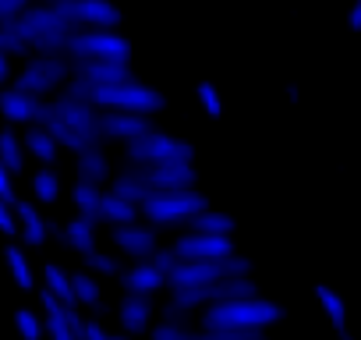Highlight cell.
<instances>
[{
	"instance_id": "cell-1",
	"label": "cell",
	"mask_w": 361,
	"mask_h": 340,
	"mask_svg": "<svg viewBox=\"0 0 361 340\" xmlns=\"http://www.w3.org/2000/svg\"><path fill=\"white\" fill-rule=\"evenodd\" d=\"M15 29L25 36L32 54H47V57H68V43L78 32L54 4H32L22 18H15Z\"/></svg>"
},
{
	"instance_id": "cell-2",
	"label": "cell",
	"mask_w": 361,
	"mask_h": 340,
	"mask_svg": "<svg viewBox=\"0 0 361 340\" xmlns=\"http://www.w3.org/2000/svg\"><path fill=\"white\" fill-rule=\"evenodd\" d=\"M283 319V308L262 294L255 298H238V301H220L209 312H202V329H266Z\"/></svg>"
},
{
	"instance_id": "cell-3",
	"label": "cell",
	"mask_w": 361,
	"mask_h": 340,
	"mask_svg": "<svg viewBox=\"0 0 361 340\" xmlns=\"http://www.w3.org/2000/svg\"><path fill=\"white\" fill-rule=\"evenodd\" d=\"M142 217L152 227H185L192 217H199L202 210H209V199L199 188H185V192H152L142 206Z\"/></svg>"
},
{
	"instance_id": "cell-4",
	"label": "cell",
	"mask_w": 361,
	"mask_h": 340,
	"mask_svg": "<svg viewBox=\"0 0 361 340\" xmlns=\"http://www.w3.org/2000/svg\"><path fill=\"white\" fill-rule=\"evenodd\" d=\"M92 107L99 110H128V114H156L166 107L163 92L145 85V82H124V85H96L92 89Z\"/></svg>"
},
{
	"instance_id": "cell-5",
	"label": "cell",
	"mask_w": 361,
	"mask_h": 340,
	"mask_svg": "<svg viewBox=\"0 0 361 340\" xmlns=\"http://www.w3.org/2000/svg\"><path fill=\"white\" fill-rule=\"evenodd\" d=\"M227 277H252V259L234 252L227 262H177L170 273V291L206 287V284H220Z\"/></svg>"
},
{
	"instance_id": "cell-6",
	"label": "cell",
	"mask_w": 361,
	"mask_h": 340,
	"mask_svg": "<svg viewBox=\"0 0 361 340\" xmlns=\"http://www.w3.org/2000/svg\"><path fill=\"white\" fill-rule=\"evenodd\" d=\"M124 156H128V163H135V166H159V163L192 159L195 149H192V142L177 138V135H166V131L156 128V131H149V135L128 142V145H124Z\"/></svg>"
},
{
	"instance_id": "cell-7",
	"label": "cell",
	"mask_w": 361,
	"mask_h": 340,
	"mask_svg": "<svg viewBox=\"0 0 361 340\" xmlns=\"http://www.w3.org/2000/svg\"><path fill=\"white\" fill-rule=\"evenodd\" d=\"M71 61H117L131 64V40H124L114 29H82L68 43Z\"/></svg>"
},
{
	"instance_id": "cell-8",
	"label": "cell",
	"mask_w": 361,
	"mask_h": 340,
	"mask_svg": "<svg viewBox=\"0 0 361 340\" xmlns=\"http://www.w3.org/2000/svg\"><path fill=\"white\" fill-rule=\"evenodd\" d=\"M68 78H71V57H47V54H36V57H29L25 68L18 71L15 89L47 99L50 92L64 89Z\"/></svg>"
},
{
	"instance_id": "cell-9",
	"label": "cell",
	"mask_w": 361,
	"mask_h": 340,
	"mask_svg": "<svg viewBox=\"0 0 361 340\" xmlns=\"http://www.w3.org/2000/svg\"><path fill=\"white\" fill-rule=\"evenodd\" d=\"M47 114L64 121L68 128H75L82 138H89L92 145H103V135H99V107L92 103H82V99H71V96H57V99H47Z\"/></svg>"
},
{
	"instance_id": "cell-10",
	"label": "cell",
	"mask_w": 361,
	"mask_h": 340,
	"mask_svg": "<svg viewBox=\"0 0 361 340\" xmlns=\"http://www.w3.org/2000/svg\"><path fill=\"white\" fill-rule=\"evenodd\" d=\"M234 238H224V234H180L173 241V255L180 262H227L234 255Z\"/></svg>"
},
{
	"instance_id": "cell-11",
	"label": "cell",
	"mask_w": 361,
	"mask_h": 340,
	"mask_svg": "<svg viewBox=\"0 0 361 340\" xmlns=\"http://www.w3.org/2000/svg\"><path fill=\"white\" fill-rule=\"evenodd\" d=\"M61 15L82 32V29H117L121 25V8L110 0H64L57 4Z\"/></svg>"
},
{
	"instance_id": "cell-12",
	"label": "cell",
	"mask_w": 361,
	"mask_h": 340,
	"mask_svg": "<svg viewBox=\"0 0 361 340\" xmlns=\"http://www.w3.org/2000/svg\"><path fill=\"white\" fill-rule=\"evenodd\" d=\"M138 174L152 192H185L195 188L199 170L192 159H177V163H159V166H138Z\"/></svg>"
},
{
	"instance_id": "cell-13",
	"label": "cell",
	"mask_w": 361,
	"mask_h": 340,
	"mask_svg": "<svg viewBox=\"0 0 361 340\" xmlns=\"http://www.w3.org/2000/svg\"><path fill=\"white\" fill-rule=\"evenodd\" d=\"M156 131L152 117L149 114H128V110H103L99 114V135L103 142H135L142 135Z\"/></svg>"
},
{
	"instance_id": "cell-14",
	"label": "cell",
	"mask_w": 361,
	"mask_h": 340,
	"mask_svg": "<svg viewBox=\"0 0 361 340\" xmlns=\"http://www.w3.org/2000/svg\"><path fill=\"white\" fill-rule=\"evenodd\" d=\"M71 75L92 85H124L138 78L131 64H117V61H71Z\"/></svg>"
},
{
	"instance_id": "cell-15",
	"label": "cell",
	"mask_w": 361,
	"mask_h": 340,
	"mask_svg": "<svg viewBox=\"0 0 361 340\" xmlns=\"http://www.w3.org/2000/svg\"><path fill=\"white\" fill-rule=\"evenodd\" d=\"M114 245L121 255H131L135 262H149L159 248L156 241V231L152 227H138V224H128V227H114Z\"/></svg>"
},
{
	"instance_id": "cell-16",
	"label": "cell",
	"mask_w": 361,
	"mask_h": 340,
	"mask_svg": "<svg viewBox=\"0 0 361 340\" xmlns=\"http://www.w3.org/2000/svg\"><path fill=\"white\" fill-rule=\"evenodd\" d=\"M43 107H47V99H39V96H29V92H22V89H4L0 92V114L8 117V124H39V114H43Z\"/></svg>"
},
{
	"instance_id": "cell-17",
	"label": "cell",
	"mask_w": 361,
	"mask_h": 340,
	"mask_svg": "<svg viewBox=\"0 0 361 340\" xmlns=\"http://www.w3.org/2000/svg\"><path fill=\"white\" fill-rule=\"evenodd\" d=\"M121 287H124V294H156V291L170 287V277L152 262H135L131 269L121 273Z\"/></svg>"
},
{
	"instance_id": "cell-18",
	"label": "cell",
	"mask_w": 361,
	"mask_h": 340,
	"mask_svg": "<svg viewBox=\"0 0 361 340\" xmlns=\"http://www.w3.org/2000/svg\"><path fill=\"white\" fill-rule=\"evenodd\" d=\"M152 312H156L152 294H124V301H121V308H117V319H121V326L135 336V333H145V329H149Z\"/></svg>"
},
{
	"instance_id": "cell-19",
	"label": "cell",
	"mask_w": 361,
	"mask_h": 340,
	"mask_svg": "<svg viewBox=\"0 0 361 340\" xmlns=\"http://www.w3.org/2000/svg\"><path fill=\"white\" fill-rule=\"evenodd\" d=\"M315 301H319L322 315L329 319V326L336 329V340H357V336L350 333V326H347V301H343L329 284H319V287H315Z\"/></svg>"
},
{
	"instance_id": "cell-20",
	"label": "cell",
	"mask_w": 361,
	"mask_h": 340,
	"mask_svg": "<svg viewBox=\"0 0 361 340\" xmlns=\"http://www.w3.org/2000/svg\"><path fill=\"white\" fill-rule=\"evenodd\" d=\"M50 231L68 245V248H75L78 255H89V252H96V220H85V217H75V220H68L64 227H54L50 224Z\"/></svg>"
},
{
	"instance_id": "cell-21",
	"label": "cell",
	"mask_w": 361,
	"mask_h": 340,
	"mask_svg": "<svg viewBox=\"0 0 361 340\" xmlns=\"http://www.w3.org/2000/svg\"><path fill=\"white\" fill-rule=\"evenodd\" d=\"M110 192L121 195V199H128V202H135V206H142V202L152 195V188L145 185V178L138 174L135 163H128L124 170H117V174L110 178Z\"/></svg>"
},
{
	"instance_id": "cell-22",
	"label": "cell",
	"mask_w": 361,
	"mask_h": 340,
	"mask_svg": "<svg viewBox=\"0 0 361 340\" xmlns=\"http://www.w3.org/2000/svg\"><path fill=\"white\" fill-rule=\"evenodd\" d=\"M75 170H78V181H85V185H103V181L114 178V174H110V159H106L103 145H92V149L78 152Z\"/></svg>"
},
{
	"instance_id": "cell-23",
	"label": "cell",
	"mask_w": 361,
	"mask_h": 340,
	"mask_svg": "<svg viewBox=\"0 0 361 340\" xmlns=\"http://www.w3.org/2000/svg\"><path fill=\"white\" fill-rule=\"evenodd\" d=\"M15 217H18V234L25 238V245H43L50 234V224L39 217V210L32 202H15Z\"/></svg>"
},
{
	"instance_id": "cell-24",
	"label": "cell",
	"mask_w": 361,
	"mask_h": 340,
	"mask_svg": "<svg viewBox=\"0 0 361 340\" xmlns=\"http://www.w3.org/2000/svg\"><path fill=\"white\" fill-rule=\"evenodd\" d=\"M138 206L135 202H128V199H121V195H114V192H106L103 195V210H99V224H110V227H128V224H138Z\"/></svg>"
},
{
	"instance_id": "cell-25",
	"label": "cell",
	"mask_w": 361,
	"mask_h": 340,
	"mask_svg": "<svg viewBox=\"0 0 361 340\" xmlns=\"http://www.w3.org/2000/svg\"><path fill=\"white\" fill-rule=\"evenodd\" d=\"M188 231H195V234H224V238H234V227H238V220L231 217V213H220V210H202L199 217H192L188 224H185Z\"/></svg>"
},
{
	"instance_id": "cell-26",
	"label": "cell",
	"mask_w": 361,
	"mask_h": 340,
	"mask_svg": "<svg viewBox=\"0 0 361 340\" xmlns=\"http://www.w3.org/2000/svg\"><path fill=\"white\" fill-rule=\"evenodd\" d=\"M103 195H106V192H103L99 185H85V181H78V185L71 188V202H75L78 217H85V220H96V224H99Z\"/></svg>"
},
{
	"instance_id": "cell-27",
	"label": "cell",
	"mask_w": 361,
	"mask_h": 340,
	"mask_svg": "<svg viewBox=\"0 0 361 340\" xmlns=\"http://www.w3.org/2000/svg\"><path fill=\"white\" fill-rule=\"evenodd\" d=\"M57 149H61V145H57V138H54L43 124H32V128L25 131V152H32L39 163H47V166H50V163L57 159Z\"/></svg>"
},
{
	"instance_id": "cell-28",
	"label": "cell",
	"mask_w": 361,
	"mask_h": 340,
	"mask_svg": "<svg viewBox=\"0 0 361 340\" xmlns=\"http://www.w3.org/2000/svg\"><path fill=\"white\" fill-rule=\"evenodd\" d=\"M0 163H4L11 174H22L25 170V138H18L11 128L0 131Z\"/></svg>"
},
{
	"instance_id": "cell-29",
	"label": "cell",
	"mask_w": 361,
	"mask_h": 340,
	"mask_svg": "<svg viewBox=\"0 0 361 340\" xmlns=\"http://www.w3.org/2000/svg\"><path fill=\"white\" fill-rule=\"evenodd\" d=\"M43 280H47V291H50L57 301H64V305H71V308L78 305V301H75V284H71V273H64L61 266H54V262H50V266L43 269Z\"/></svg>"
},
{
	"instance_id": "cell-30",
	"label": "cell",
	"mask_w": 361,
	"mask_h": 340,
	"mask_svg": "<svg viewBox=\"0 0 361 340\" xmlns=\"http://www.w3.org/2000/svg\"><path fill=\"white\" fill-rule=\"evenodd\" d=\"M0 50H4L8 57H29V54H32V47L25 43V36L15 29V22L0 25Z\"/></svg>"
},
{
	"instance_id": "cell-31",
	"label": "cell",
	"mask_w": 361,
	"mask_h": 340,
	"mask_svg": "<svg viewBox=\"0 0 361 340\" xmlns=\"http://www.w3.org/2000/svg\"><path fill=\"white\" fill-rule=\"evenodd\" d=\"M4 259H8V269H11V277L18 280V287H32V269H29L25 252H22L18 245H8V248H4Z\"/></svg>"
},
{
	"instance_id": "cell-32",
	"label": "cell",
	"mask_w": 361,
	"mask_h": 340,
	"mask_svg": "<svg viewBox=\"0 0 361 340\" xmlns=\"http://www.w3.org/2000/svg\"><path fill=\"white\" fill-rule=\"evenodd\" d=\"M71 284H75V301L99 308V284H96L92 273H71Z\"/></svg>"
},
{
	"instance_id": "cell-33",
	"label": "cell",
	"mask_w": 361,
	"mask_h": 340,
	"mask_svg": "<svg viewBox=\"0 0 361 340\" xmlns=\"http://www.w3.org/2000/svg\"><path fill=\"white\" fill-rule=\"evenodd\" d=\"M195 96H199L206 117H213V121L224 117V96H220V89H216L213 82H199V85H195Z\"/></svg>"
},
{
	"instance_id": "cell-34",
	"label": "cell",
	"mask_w": 361,
	"mask_h": 340,
	"mask_svg": "<svg viewBox=\"0 0 361 340\" xmlns=\"http://www.w3.org/2000/svg\"><path fill=\"white\" fill-rule=\"evenodd\" d=\"M32 192H36L39 202H57V195H61V181H57L54 170H39V174L32 178Z\"/></svg>"
},
{
	"instance_id": "cell-35",
	"label": "cell",
	"mask_w": 361,
	"mask_h": 340,
	"mask_svg": "<svg viewBox=\"0 0 361 340\" xmlns=\"http://www.w3.org/2000/svg\"><path fill=\"white\" fill-rule=\"evenodd\" d=\"M85 259V266L92 269V273H103V277H121L124 269H121V262H117V255H110V252H89V255H82Z\"/></svg>"
},
{
	"instance_id": "cell-36",
	"label": "cell",
	"mask_w": 361,
	"mask_h": 340,
	"mask_svg": "<svg viewBox=\"0 0 361 340\" xmlns=\"http://www.w3.org/2000/svg\"><path fill=\"white\" fill-rule=\"evenodd\" d=\"M152 340H195V333L188 329V326H180V322H159V326H152Z\"/></svg>"
},
{
	"instance_id": "cell-37",
	"label": "cell",
	"mask_w": 361,
	"mask_h": 340,
	"mask_svg": "<svg viewBox=\"0 0 361 340\" xmlns=\"http://www.w3.org/2000/svg\"><path fill=\"white\" fill-rule=\"evenodd\" d=\"M0 234H18V217H15V202L0 195Z\"/></svg>"
},
{
	"instance_id": "cell-38",
	"label": "cell",
	"mask_w": 361,
	"mask_h": 340,
	"mask_svg": "<svg viewBox=\"0 0 361 340\" xmlns=\"http://www.w3.org/2000/svg\"><path fill=\"white\" fill-rule=\"evenodd\" d=\"M29 8H32L29 0H0V25H4V22H15V18H22Z\"/></svg>"
},
{
	"instance_id": "cell-39",
	"label": "cell",
	"mask_w": 361,
	"mask_h": 340,
	"mask_svg": "<svg viewBox=\"0 0 361 340\" xmlns=\"http://www.w3.org/2000/svg\"><path fill=\"white\" fill-rule=\"evenodd\" d=\"M18 329L25 333V340H39V319H36L29 308L18 312Z\"/></svg>"
},
{
	"instance_id": "cell-40",
	"label": "cell",
	"mask_w": 361,
	"mask_h": 340,
	"mask_svg": "<svg viewBox=\"0 0 361 340\" xmlns=\"http://www.w3.org/2000/svg\"><path fill=\"white\" fill-rule=\"evenodd\" d=\"M149 262H152V266H159V269H163V273L170 277V273H173V266H177L180 259L173 255V248H156V255H152Z\"/></svg>"
},
{
	"instance_id": "cell-41",
	"label": "cell",
	"mask_w": 361,
	"mask_h": 340,
	"mask_svg": "<svg viewBox=\"0 0 361 340\" xmlns=\"http://www.w3.org/2000/svg\"><path fill=\"white\" fill-rule=\"evenodd\" d=\"M0 195L11 199V202H18V195H15V174H11L4 163H0Z\"/></svg>"
},
{
	"instance_id": "cell-42",
	"label": "cell",
	"mask_w": 361,
	"mask_h": 340,
	"mask_svg": "<svg viewBox=\"0 0 361 340\" xmlns=\"http://www.w3.org/2000/svg\"><path fill=\"white\" fill-rule=\"evenodd\" d=\"M347 29L350 32H361V0H354L350 11H347Z\"/></svg>"
},
{
	"instance_id": "cell-43",
	"label": "cell",
	"mask_w": 361,
	"mask_h": 340,
	"mask_svg": "<svg viewBox=\"0 0 361 340\" xmlns=\"http://www.w3.org/2000/svg\"><path fill=\"white\" fill-rule=\"evenodd\" d=\"M85 340H110V333L99 322H85Z\"/></svg>"
},
{
	"instance_id": "cell-44",
	"label": "cell",
	"mask_w": 361,
	"mask_h": 340,
	"mask_svg": "<svg viewBox=\"0 0 361 340\" xmlns=\"http://www.w3.org/2000/svg\"><path fill=\"white\" fill-rule=\"evenodd\" d=\"M11 78V57L4 54V50H0V85H4Z\"/></svg>"
},
{
	"instance_id": "cell-45",
	"label": "cell",
	"mask_w": 361,
	"mask_h": 340,
	"mask_svg": "<svg viewBox=\"0 0 361 340\" xmlns=\"http://www.w3.org/2000/svg\"><path fill=\"white\" fill-rule=\"evenodd\" d=\"M283 96H287L290 103H298V99H301V89H298V82H287V85H283Z\"/></svg>"
},
{
	"instance_id": "cell-46",
	"label": "cell",
	"mask_w": 361,
	"mask_h": 340,
	"mask_svg": "<svg viewBox=\"0 0 361 340\" xmlns=\"http://www.w3.org/2000/svg\"><path fill=\"white\" fill-rule=\"evenodd\" d=\"M39 4H54L57 8V4H64V0H39Z\"/></svg>"
},
{
	"instance_id": "cell-47",
	"label": "cell",
	"mask_w": 361,
	"mask_h": 340,
	"mask_svg": "<svg viewBox=\"0 0 361 340\" xmlns=\"http://www.w3.org/2000/svg\"><path fill=\"white\" fill-rule=\"evenodd\" d=\"M110 340H131V336H110Z\"/></svg>"
}]
</instances>
